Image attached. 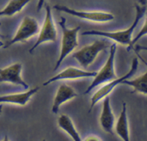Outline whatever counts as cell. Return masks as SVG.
<instances>
[{"mask_svg": "<svg viewBox=\"0 0 147 141\" xmlns=\"http://www.w3.org/2000/svg\"><path fill=\"white\" fill-rule=\"evenodd\" d=\"M44 4H45V0H38V3H37V11H40L41 8L43 7Z\"/></svg>", "mask_w": 147, "mask_h": 141, "instance_id": "ffe728a7", "label": "cell"}, {"mask_svg": "<svg viewBox=\"0 0 147 141\" xmlns=\"http://www.w3.org/2000/svg\"><path fill=\"white\" fill-rule=\"evenodd\" d=\"M42 141H46V140H45V139H43V140H42Z\"/></svg>", "mask_w": 147, "mask_h": 141, "instance_id": "4316f807", "label": "cell"}, {"mask_svg": "<svg viewBox=\"0 0 147 141\" xmlns=\"http://www.w3.org/2000/svg\"><path fill=\"white\" fill-rule=\"evenodd\" d=\"M55 10H58V11L64 12V13H67L69 15L75 16V17L81 18L84 20H88V21L92 22H109L112 21L114 19V15L112 13H109V12H104V11H80V10H75L69 8L67 6L64 5H54Z\"/></svg>", "mask_w": 147, "mask_h": 141, "instance_id": "ba28073f", "label": "cell"}, {"mask_svg": "<svg viewBox=\"0 0 147 141\" xmlns=\"http://www.w3.org/2000/svg\"><path fill=\"white\" fill-rule=\"evenodd\" d=\"M39 90V87L36 86L32 89L21 93H13V94H7L0 96V103H11V104L25 106L32 96Z\"/></svg>", "mask_w": 147, "mask_h": 141, "instance_id": "4fadbf2b", "label": "cell"}, {"mask_svg": "<svg viewBox=\"0 0 147 141\" xmlns=\"http://www.w3.org/2000/svg\"><path fill=\"white\" fill-rule=\"evenodd\" d=\"M49 5H45V18L43 22L42 28L39 29V35L37 37L36 42L30 48L29 53H33V51L45 42H56L57 40V29L55 27L54 20L52 17V11Z\"/></svg>", "mask_w": 147, "mask_h": 141, "instance_id": "277c9868", "label": "cell"}, {"mask_svg": "<svg viewBox=\"0 0 147 141\" xmlns=\"http://www.w3.org/2000/svg\"><path fill=\"white\" fill-rule=\"evenodd\" d=\"M58 23L62 30V39L60 55L56 64H55L54 71H56L57 68L61 65L62 61L78 46V32L80 30V26H77L75 28H68L66 26V19L64 17L60 18Z\"/></svg>", "mask_w": 147, "mask_h": 141, "instance_id": "7a4b0ae2", "label": "cell"}, {"mask_svg": "<svg viewBox=\"0 0 147 141\" xmlns=\"http://www.w3.org/2000/svg\"><path fill=\"white\" fill-rule=\"evenodd\" d=\"M134 50H135L136 53H138V51H140V50H145V51H147V47L146 46H141V45H138V46L134 47Z\"/></svg>", "mask_w": 147, "mask_h": 141, "instance_id": "44dd1931", "label": "cell"}, {"mask_svg": "<svg viewBox=\"0 0 147 141\" xmlns=\"http://www.w3.org/2000/svg\"><path fill=\"white\" fill-rule=\"evenodd\" d=\"M39 29H40L39 28V23L34 17L25 16L22 19L13 38L10 39L7 43H5L3 45V48H8V47L19 42H25L31 37L35 36L39 32Z\"/></svg>", "mask_w": 147, "mask_h": 141, "instance_id": "5b68a950", "label": "cell"}, {"mask_svg": "<svg viewBox=\"0 0 147 141\" xmlns=\"http://www.w3.org/2000/svg\"><path fill=\"white\" fill-rule=\"evenodd\" d=\"M100 125L102 129L106 133H109L113 135V128L115 125V116L113 114L112 108L110 105V98L109 96H106L103 98V106H102V112H101L100 118Z\"/></svg>", "mask_w": 147, "mask_h": 141, "instance_id": "8fae6325", "label": "cell"}, {"mask_svg": "<svg viewBox=\"0 0 147 141\" xmlns=\"http://www.w3.org/2000/svg\"><path fill=\"white\" fill-rule=\"evenodd\" d=\"M135 10H136V15L134 18V21L131 25L129 26L125 30H120V31H114V32H108V31H97V30H91V31H85L82 33V35H94V36H101L105 37L107 39H111V40L115 41V42L119 43V44L125 45L128 46L127 50H131L133 49V45H132V34L133 31L135 30L136 26L140 22V20L143 18L144 14L146 12V7L143 5H138L135 4Z\"/></svg>", "mask_w": 147, "mask_h": 141, "instance_id": "6da1fadb", "label": "cell"}, {"mask_svg": "<svg viewBox=\"0 0 147 141\" xmlns=\"http://www.w3.org/2000/svg\"><path fill=\"white\" fill-rule=\"evenodd\" d=\"M22 64L20 62L14 63L10 66L0 69V84L4 82L20 85L25 89L29 88V85L26 83L21 77Z\"/></svg>", "mask_w": 147, "mask_h": 141, "instance_id": "9c48e42d", "label": "cell"}, {"mask_svg": "<svg viewBox=\"0 0 147 141\" xmlns=\"http://www.w3.org/2000/svg\"><path fill=\"white\" fill-rule=\"evenodd\" d=\"M58 126L61 128L63 131H65L70 137L72 138L73 141H82V138L80 136L79 132L77 131V129L75 128L73 121L71 120V118L66 114H62L59 116L58 120H57Z\"/></svg>", "mask_w": 147, "mask_h": 141, "instance_id": "9a60e30c", "label": "cell"}, {"mask_svg": "<svg viewBox=\"0 0 147 141\" xmlns=\"http://www.w3.org/2000/svg\"><path fill=\"white\" fill-rule=\"evenodd\" d=\"M82 141H102V139L98 137V136H95V135H89L87 137L85 138L84 140Z\"/></svg>", "mask_w": 147, "mask_h": 141, "instance_id": "d6986e66", "label": "cell"}, {"mask_svg": "<svg viewBox=\"0 0 147 141\" xmlns=\"http://www.w3.org/2000/svg\"><path fill=\"white\" fill-rule=\"evenodd\" d=\"M115 132L123 141H131L130 140V133H129V124H128V117H127V105L125 102L122 104V110L117 122L115 124Z\"/></svg>", "mask_w": 147, "mask_h": 141, "instance_id": "5bb4252c", "label": "cell"}, {"mask_svg": "<svg viewBox=\"0 0 147 141\" xmlns=\"http://www.w3.org/2000/svg\"><path fill=\"white\" fill-rule=\"evenodd\" d=\"M116 49L117 45L116 43H113L110 46V50H109V56L107 58L106 62H105L104 66L97 72L96 75L94 76V79L91 82V84L88 86V88L84 91V94H88L89 92L93 90L95 87L99 86L101 84H104L106 82H109L111 80L117 78V75L115 73L114 69V61H115V54H116Z\"/></svg>", "mask_w": 147, "mask_h": 141, "instance_id": "3957f363", "label": "cell"}, {"mask_svg": "<svg viewBox=\"0 0 147 141\" xmlns=\"http://www.w3.org/2000/svg\"><path fill=\"white\" fill-rule=\"evenodd\" d=\"M2 112V105H0V114Z\"/></svg>", "mask_w": 147, "mask_h": 141, "instance_id": "d4e9b609", "label": "cell"}, {"mask_svg": "<svg viewBox=\"0 0 147 141\" xmlns=\"http://www.w3.org/2000/svg\"><path fill=\"white\" fill-rule=\"evenodd\" d=\"M97 72L94 71H86L76 67H67L55 76L51 77L47 81H45L42 85L47 86L48 84L53 83V82L59 81V80H73V79H79V78H88V77H94Z\"/></svg>", "mask_w": 147, "mask_h": 141, "instance_id": "30bf717a", "label": "cell"}, {"mask_svg": "<svg viewBox=\"0 0 147 141\" xmlns=\"http://www.w3.org/2000/svg\"><path fill=\"white\" fill-rule=\"evenodd\" d=\"M3 45H4V44H3V43H2V42H1V41H0V47H2V46H3Z\"/></svg>", "mask_w": 147, "mask_h": 141, "instance_id": "484cf974", "label": "cell"}, {"mask_svg": "<svg viewBox=\"0 0 147 141\" xmlns=\"http://www.w3.org/2000/svg\"><path fill=\"white\" fill-rule=\"evenodd\" d=\"M3 141H9V138H8V136H7V135L4 136V139H3Z\"/></svg>", "mask_w": 147, "mask_h": 141, "instance_id": "603a6c76", "label": "cell"}, {"mask_svg": "<svg viewBox=\"0 0 147 141\" xmlns=\"http://www.w3.org/2000/svg\"><path fill=\"white\" fill-rule=\"evenodd\" d=\"M0 38H5V36H4L3 34H1V33H0Z\"/></svg>", "mask_w": 147, "mask_h": 141, "instance_id": "cb8c5ba5", "label": "cell"}, {"mask_svg": "<svg viewBox=\"0 0 147 141\" xmlns=\"http://www.w3.org/2000/svg\"><path fill=\"white\" fill-rule=\"evenodd\" d=\"M108 46V43L105 40H96L89 45H86L80 50L72 54V58L77 60L78 63L83 68H88L96 59L97 55L101 51L105 50Z\"/></svg>", "mask_w": 147, "mask_h": 141, "instance_id": "8992f818", "label": "cell"}, {"mask_svg": "<svg viewBox=\"0 0 147 141\" xmlns=\"http://www.w3.org/2000/svg\"><path fill=\"white\" fill-rule=\"evenodd\" d=\"M121 84H125L132 87L133 90L131 93H141V94L147 95V71L134 79L124 80Z\"/></svg>", "mask_w": 147, "mask_h": 141, "instance_id": "e0dca14e", "label": "cell"}, {"mask_svg": "<svg viewBox=\"0 0 147 141\" xmlns=\"http://www.w3.org/2000/svg\"><path fill=\"white\" fill-rule=\"evenodd\" d=\"M78 94L71 86L69 85L62 83L60 84L58 87V90L56 92V95L54 97V100H53V105H52V113L57 114L59 111V108L63 103L67 102V101L71 100V99L77 97Z\"/></svg>", "mask_w": 147, "mask_h": 141, "instance_id": "7c38bea8", "label": "cell"}, {"mask_svg": "<svg viewBox=\"0 0 147 141\" xmlns=\"http://www.w3.org/2000/svg\"><path fill=\"white\" fill-rule=\"evenodd\" d=\"M145 35H147V17H146V19H145V22H144V24H143V27L140 29L139 33L136 35L135 38L132 39V45L134 46V44H135V43L137 42L138 40H140V39H141V37L145 36Z\"/></svg>", "mask_w": 147, "mask_h": 141, "instance_id": "ac0fdd59", "label": "cell"}, {"mask_svg": "<svg viewBox=\"0 0 147 141\" xmlns=\"http://www.w3.org/2000/svg\"><path fill=\"white\" fill-rule=\"evenodd\" d=\"M30 1L32 0H10L7 5L2 10H0V17L1 16L11 17L16 13H19Z\"/></svg>", "mask_w": 147, "mask_h": 141, "instance_id": "2e32d148", "label": "cell"}, {"mask_svg": "<svg viewBox=\"0 0 147 141\" xmlns=\"http://www.w3.org/2000/svg\"><path fill=\"white\" fill-rule=\"evenodd\" d=\"M146 2H147V0H139V3L141 4V5H143V6H145Z\"/></svg>", "mask_w": 147, "mask_h": 141, "instance_id": "7402d4cb", "label": "cell"}, {"mask_svg": "<svg viewBox=\"0 0 147 141\" xmlns=\"http://www.w3.org/2000/svg\"><path fill=\"white\" fill-rule=\"evenodd\" d=\"M137 67H138V59H137V58H134V59L132 60L131 68H130V70L125 74V75H123L122 77L115 78V79L109 81L108 83L104 84L102 87H101V88H99L98 90H97L96 92L93 94L92 98H91V104H90V108H89V112L92 110V108L95 106V104H96V103H98L101 99H103L104 97H106V96H109V94L112 92L113 89H114L117 85L121 84L124 80L131 78L132 76L134 75V73L136 72V70H137Z\"/></svg>", "mask_w": 147, "mask_h": 141, "instance_id": "52a82bcc", "label": "cell"}]
</instances>
